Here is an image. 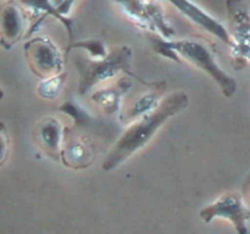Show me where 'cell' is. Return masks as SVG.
Segmentation results:
<instances>
[{"label":"cell","instance_id":"2","mask_svg":"<svg viewBox=\"0 0 250 234\" xmlns=\"http://www.w3.org/2000/svg\"><path fill=\"white\" fill-rule=\"evenodd\" d=\"M73 63L78 72V94L84 95L95 85L104 83L121 73L132 76L144 85L149 87L150 83L146 82L133 73L132 66V50L127 45H117L109 50L107 55L102 58H90L82 54L76 55Z\"/></svg>","mask_w":250,"mask_h":234},{"label":"cell","instance_id":"16","mask_svg":"<svg viewBox=\"0 0 250 234\" xmlns=\"http://www.w3.org/2000/svg\"><path fill=\"white\" fill-rule=\"evenodd\" d=\"M67 76L66 71H61L50 77L42 78L37 85V93L39 97L44 100H55L60 95L67 79Z\"/></svg>","mask_w":250,"mask_h":234},{"label":"cell","instance_id":"11","mask_svg":"<svg viewBox=\"0 0 250 234\" xmlns=\"http://www.w3.org/2000/svg\"><path fill=\"white\" fill-rule=\"evenodd\" d=\"M63 136L65 127L61 124L60 119L53 116L42 118L33 132L34 141L38 148L54 160H60Z\"/></svg>","mask_w":250,"mask_h":234},{"label":"cell","instance_id":"18","mask_svg":"<svg viewBox=\"0 0 250 234\" xmlns=\"http://www.w3.org/2000/svg\"><path fill=\"white\" fill-rule=\"evenodd\" d=\"M242 197H243V201L246 202L247 206L250 209V175L247 177V179L244 180L243 188H242Z\"/></svg>","mask_w":250,"mask_h":234},{"label":"cell","instance_id":"7","mask_svg":"<svg viewBox=\"0 0 250 234\" xmlns=\"http://www.w3.org/2000/svg\"><path fill=\"white\" fill-rule=\"evenodd\" d=\"M199 216L205 223H210L214 218L227 219L239 234L248 233L247 221L250 219V209L243 201L242 195L236 193L222 194L209 206L200 210Z\"/></svg>","mask_w":250,"mask_h":234},{"label":"cell","instance_id":"19","mask_svg":"<svg viewBox=\"0 0 250 234\" xmlns=\"http://www.w3.org/2000/svg\"><path fill=\"white\" fill-rule=\"evenodd\" d=\"M1 163L5 162V157H6V148H7V143H6V139H7V132L6 128H5L4 124H1Z\"/></svg>","mask_w":250,"mask_h":234},{"label":"cell","instance_id":"4","mask_svg":"<svg viewBox=\"0 0 250 234\" xmlns=\"http://www.w3.org/2000/svg\"><path fill=\"white\" fill-rule=\"evenodd\" d=\"M136 22L139 28L154 32L166 39H173L176 31L168 22L159 0H111Z\"/></svg>","mask_w":250,"mask_h":234},{"label":"cell","instance_id":"15","mask_svg":"<svg viewBox=\"0 0 250 234\" xmlns=\"http://www.w3.org/2000/svg\"><path fill=\"white\" fill-rule=\"evenodd\" d=\"M58 111L62 112V114L67 115L72 119L73 127L77 129L88 128L92 126L93 118L92 115L75 99H67L58 107Z\"/></svg>","mask_w":250,"mask_h":234},{"label":"cell","instance_id":"3","mask_svg":"<svg viewBox=\"0 0 250 234\" xmlns=\"http://www.w3.org/2000/svg\"><path fill=\"white\" fill-rule=\"evenodd\" d=\"M170 45L178 55L199 70L207 72L221 89L226 98H231L237 90V83L231 76L225 72L215 58L214 50L202 38L168 39Z\"/></svg>","mask_w":250,"mask_h":234},{"label":"cell","instance_id":"10","mask_svg":"<svg viewBox=\"0 0 250 234\" xmlns=\"http://www.w3.org/2000/svg\"><path fill=\"white\" fill-rule=\"evenodd\" d=\"M19 1H7L2 5L0 14L1 45L6 50L11 49L20 39L27 38V16Z\"/></svg>","mask_w":250,"mask_h":234},{"label":"cell","instance_id":"1","mask_svg":"<svg viewBox=\"0 0 250 234\" xmlns=\"http://www.w3.org/2000/svg\"><path fill=\"white\" fill-rule=\"evenodd\" d=\"M188 105L189 98L183 90H177L168 94L167 97H164L160 104L153 111L128 124L126 131L121 134L103 160V170L112 171L128 160L151 140L156 132L168 119L187 109Z\"/></svg>","mask_w":250,"mask_h":234},{"label":"cell","instance_id":"12","mask_svg":"<svg viewBox=\"0 0 250 234\" xmlns=\"http://www.w3.org/2000/svg\"><path fill=\"white\" fill-rule=\"evenodd\" d=\"M132 79H134L132 76L124 73L116 82L110 84L109 87L95 90L92 94V100L105 115H115L121 110L124 95L133 85Z\"/></svg>","mask_w":250,"mask_h":234},{"label":"cell","instance_id":"8","mask_svg":"<svg viewBox=\"0 0 250 234\" xmlns=\"http://www.w3.org/2000/svg\"><path fill=\"white\" fill-rule=\"evenodd\" d=\"M97 146L75 127H65L60 160L66 167L72 170H84L94 162L97 157Z\"/></svg>","mask_w":250,"mask_h":234},{"label":"cell","instance_id":"9","mask_svg":"<svg viewBox=\"0 0 250 234\" xmlns=\"http://www.w3.org/2000/svg\"><path fill=\"white\" fill-rule=\"evenodd\" d=\"M164 1H167L168 4L175 6L189 21H192L198 27L207 31L208 33L216 37L217 39L224 41L225 44H227L231 48L232 44H233V39H232L229 28H226L221 22L217 21L211 15L208 14L199 5L193 2L192 0H164Z\"/></svg>","mask_w":250,"mask_h":234},{"label":"cell","instance_id":"14","mask_svg":"<svg viewBox=\"0 0 250 234\" xmlns=\"http://www.w3.org/2000/svg\"><path fill=\"white\" fill-rule=\"evenodd\" d=\"M19 4H21L22 6L26 10H28L33 17H48L51 16L55 20L60 21L61 23L65 26V28L68 32V38H70V43L73 41V28H72V20H70L68 17L62 16L60 12L58 11V9L54 5L53 0H17Z\"/></svg>","mask_w":250,"mask_h":234},{"label":"cell","instance_id":"5","mask_svg":"<svg viewBox=\"0 0 250 234\" xmlns=\"http://www.w3.org/2000/svg\"><path fill=\"white\" fill-rule=\"evenodd\" d=\"M23 49L29 68L41 79L63 71L62 55L49 37L28 39Z\"/></svg>","mask_w":250,"mask_h":234},{"label":"cell","instance_id":"13","mask_svg":"<svg viewBox=\"0 0 250 234\" xmlns=\"http://www.w3.org/2000/svg\"><path fill=\"white\" fill-rule=\"evenodd\" d=\"M166 82H154L149 85L148 93L139 97L134 100L126 110L120 114V121L125 124H129L131 122L136 121L139 117L144 116L148 112L153 111L160 101L163 100V95L166 89Z\"/></svg>","mask_w":250,"mask_h":234},{"label":"cell","instance_id":"6","mask_svg":"<svg viewBox=\"0 0 250 234\" xmlns=\"http://www.w3.org/2000/svg\"><path fill=\"white\" fill-rule=\"evenodd\" d=\"M227 17L233 44L231 54L236 58L234 66L241 61V67L250 61V15L243 0H227Z\"/></svg>","mask_w":250,"mask_h":234},{"label":"cell","instance_id":"17","mask_svg":"<svg viewBox=\"0 0 250 234\" xmlns=\"http://www.w3.org/2000/svg\"><path fill=\"white\" fill-rule=\"evenodd\" d=\"M72 49H82V50L87 51L88 55H89L90 58H105L110 50V49L106 48V45H105V43L102 39H85V40L72 41V43H70L67 45L66 55H67Z\"/></svg>","mask_w":250,"mask_h":234}]
</instances>
